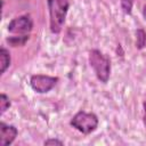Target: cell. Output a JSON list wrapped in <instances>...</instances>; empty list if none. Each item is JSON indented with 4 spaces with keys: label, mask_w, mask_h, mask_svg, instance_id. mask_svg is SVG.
<instances>
[{
    "label": "cell",
    "mask_w": 146,
    "mask_h": 146,
    "mask_svg": "<svg viewBox=\"0 0 146 146\" xmlns=\"http://www.w3.org/2000/svg\"><path fill=\"white\" fill-rule=\"evenodd\" d=\"M143 16L146 19V5H144V7H143Z\"/></svg>",
    "instance_id": "14"
},
{
    "label": "cell",
    "mask_w": 146,
    "mask_h": 146,
    "mask_svg": "<svg viewBox=\"0 0 146 146\" xmlns=\"http://www.w3.org/2000/svg\"><path fill=\"white\" fill-rule=\"evenodd\" d=\"M33 29V19L29 14L13 18L8 24V32L16 35H27Z\"/></svg>",
    "instance_id": "4"
},
{
    "label": "cell",
    "mask_w": 146,
    "mask_h": 146,
    "mask_svg": "<svg viewBox=\"0 0 146 146\" xmlns=\"http://www.w3.org/2000/svg\"><path fill=\"white\" fill-rule=\"evenodd\" d=\"M29 39H30V34H27V35H14V36L7 38L6 41L11 47H21V46H24Z\"/></svg>",
    "instance_id": "8"
},
{
    "label": "cell",
    "mask_w": 146,
    "mask_h": 146,
    "mask_svg": "<svg viewBox=\"0 0 146 146\" xmlns=\"http://www.w3.org/2000/svg\"><path fill=\"white\" fill-rule=\"evenodd\" d=\"M98 117L95 113L79 111L70 121V124L83 135L94 132L98 127Z\"/></svg>",
    "instance_id": "3"
},
{
    "label": "cell",
    "mask_w": 146,
    "mask_h": 146,
    "mask_svg": "<svg viewBox=\"0 0 146 146\" xmlns=\"http://www.w3.org/2000/svg\"><path fill=\"white\" fill-rule=\"evenodd\" d=\"M143 107H144V115H143V123L146 128V102H144L143 104Z\"/></svg>",
    "instance_id": "13"
},
{
    "label": "cell",
    "mask_w": 146,
    "mask_h": 146,
    "mask_svg": "<svg viewBox=\"0 0 146 146\" xmlns=\"http://www.w3.org/2000/svg\"><path fill=\"white\" fill-rule=\"evenodd\" d=\"M146 46V32L143 29H138L136 31V48L143 49Z\"/></svg>",
    "instance_id": "9"
},
{
    "label": "cell",
    "mask_w": 146,
    "mask_h": 146,
    "mask_svg": "<svg viewBox=\"0 0 146 146\" xmlns=\"http://www.w3.org/2000/svg\"><path fill=\"white\" fill-rule=\"evenodd\" d=\"M11 63V58H10V52L8 49H6L5 47L0 48V73L3 74L7 68L10 66Z\"/></svg>",
    "instance_id": "7"
},
{
    "label": "cell",
    "mask_w": 146,
    "mask_h": 146,
    "mask_svg": "<svg viewBox=\"0 0 146 146\" xmlns=\"http://www.w3.org/2000/svg\"><path fill=\"white\" fill-rule=\"evenodd\" d=\"M48 10H49V27L51 33H60L67 10L70 8L68 0H47Z\"/></svg>",
    "instance_id": "1"
},
{
    "label": "cell",
    "mask_w": 146,
    "mask_h": 146,
    "mask_svg": "<svg viewBox=\"0 0 146 146\" xmlns=\"http://www.w3.org/2000/svg\"><path fill=\"white\" fill-rule=\"evenodd\" d=\"M10 100L8 98V96L6 94H1L0 95V114L2 115L9 107H10Z\"/></svg>",
    "instance_id": "10"
},
{
    "label": "cell",
    "mask_w": 146,
    "mask_h": 146,
    "mask_svg": "<svg viewBox=\"0 0 146 146\" xmlns=\"http://www.w3.org/2000/svg\"><path fill=\"white\" fill-rule=\"evenodd\" d=\"M89 64L92 67L97 79L106 83L111 74V59L108 56L103 54L98 49H92L89 51Z\"/></svg>",
    "instance_id": "2"
},
{
    "label": "cell",
    "mask_w": 146,
    "mask_h": 146,
    "mask_svg": "<svg viewBox=\"0 0 146 146\" xmlns=\"http://www.w3.org/2000/svg\"><path fill=\"white\" fill-rule=\"evenodd\" d=\"M57 76L43 75V74H34L30 78V86L31 88L38 94H46L50 91L58 82Z\"/></svg>",
    "instance_id": "5"
},
{
    "label": "cell",
    "mask_w": 146,
    "mask_h": 146,
    "mask_svg": "<svg viewBox=\"0 0 146 146\" xmlns=\"http://www.w3.org/2000/svg\"><path fill=\"white\" fill-rule=\"evenodd\" d=\"M18 135V130L13 124H6L5 122L0 123V145L8 146L13 144Z\"/></svg>",
    "instance_id": "6"
},
{
    "label": "cell",
    "mask_w": 146,
    "mask_h": 146,
    "mask_svg": "<svg viewBox=\"0 0 146 146\" xmlns=\"http://www.w3.org/2000/svg\"><path fill=\"white\" fill-rule=\"evenodd\" d=\"M43 144H44V145H58V146L64 145V143H63L62 140L56 139V138H49V139L44 140V143H43Z\"/></svg>",
    "instance_id": "12"
},
{
    "label": "cell",
    "mask_w": 146,
    "mask_h": 146,
    "mask_svg": "<svg viewBox=\"0 0 146 146\" xmlns=\"http://www.w3.org/2000/svg\"><path fill=\"white\" fill-rule=\"evenodd\" d=\"M120 6L122 11L125 15H130L132 13V6H133V1L132 0H120Z\"/></svg>",
    "instance_id": "11"
}]
</instances>
